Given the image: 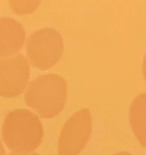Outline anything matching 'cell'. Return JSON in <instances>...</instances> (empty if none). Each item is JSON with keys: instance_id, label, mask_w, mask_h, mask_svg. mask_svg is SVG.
Instances as JSON below:
<instances>
[{"instance_id": "obj_11", "label": "cell", "mask_w": 146, "mask_h": 155, "mask_svg": "<svg viewBox=\"0 0 146 155\" xmlns=\"http://www.w3.org/2000/svg\"><path fill=\"white\" fill-rule=\"evenodd\" d=\"M113 155H132V154L128 153V151H121V153H116V154H113Z\"/></svg>"}, {"instance_id": "obj_5", "label": "cell", "mask_w": 146, "mask_h": 155, "mask_svg": "<svg viewBox=\"0 0 146 155\" xmlns=\"http://www.w3.org/2000/svg\"><path fill=\"white\" fill-rule=\"evenodd\" d=\"M29 80V63L23 54L0 59V96L16 97L24 92Z\"/></svg>"}, {"instance_id": "obj_12", "label": "cell", "mask_w": 146, "mask_h": 155, "mask_svg": "<svg viewBox=\"0 0 146 155\" xmlns=\"http://www.w3.org/2000/svg\"><path fill=\"white\" fill-rule=\"evenodd\" d=\"M0 155H5V150H4V147L1 144V140H0Z\"/></svg>"}, {"instance_id": "obj_4", "label": "cell", "mask_w": 146, "mask_h": 155, "mask_svg": "<svg viewBox=\"0 0 146 155\" xmlns=\"http://www.w3.org/2000/svg\"><path fill=\"white\" fill-rule=\"evenodd\" d=\"M92 133V116L87 108L72 114L64 124L58 139V155H78Z\"/></svg>"}, {"instance_id": "obj_10", "label": "cell", "mask_w": 146, "mask_h": 155, "mask_svg": "<svg viewBox=\"0 0 146 155\" xmlns=\"http://www.w3.org/2000/svg\"><path fill=\"white\" fill-rule=\"evenodd\" d=\"M10 155H40L37 153H11Z\"/></svg>"}, {"instance_id": "obj_6", "label": "cell", "mask_w": 146, "mask_h": 155, "mask_svg": "<svg viewBox=\"0 0 146 155\" xmlns=\"http://www.w3.org/2000/svg\"><path fill=\"white\" fill-rule=\"evenodd\" d=\"M25 42L23 25L13 18H0V57L12 56L21 51Z\"/></svg>"}, {"instance_id": "obj_3", "label": "cell", "mask_w": 146, "mask_h": 155, "mask_svg": "<svg viewBox=\"0 0 146 155\" xmlns=\"http://www.w3.org/2000/svg\"><path fill=\"white\" fill-rule=\"evenodd\" d=\"M64 44L62 35L52 28H43L30 34L27 41V56L37 69L52 68L62 57Z\"/></svg>"}, {"instance_id": "obj_7", "label": "cell", "mask_w": 146, "mask_h": 155, "mask_svg": "<svg viewBox=\"0 0 146 155\" xmlns=\"http://www.w3.org/2000/svg\"><path fill=\"white\" fill-rule=\"evenodd\" d=\"M129 122L139 144L146 148V92L133 99L129 107Z\"/></svg>"}, {"instance_id": "obj_1", "label": "cell", "mask_w": 146, "mask_h": 155, "mask_svg": "<svg viewBox=\"0 0 146 155\" xmlns=\"http://www.w3.org/2000/svg\"><path fill=\"white\" fill-rule=\"evenodd\" d=\"M1 134L5 144L13 153H30L40 145L43 127L34 113L27 109H14L7 113Z\"/></svg>"}, {"instance_id": "obj_9", "label": "cell", "mask_w": 146, "mask_h": 155, "mask_svg": "<svg viewBox=\"0 0 146 155\" xmlns=\"http://www.w3.org/2000/svg\"><path fill=\"white\" fill-rule=\"evenodd\" d=\"M142 74H144V78L146 80V54L144 57V62H142Z\"/></svg>"}, {"instance_id": "obj_2", "label": "cell", "mask_w": 146, "mask_h": 155, "mask_svg": "<svg viewBox=\"0 0 146 155\" xmlns=\"http://www.w3.org/2000/svg\"><path fill=\"white\" fill-rule=\"evenodd\" d=\"M66 96L68 87L65 79L57 74H46L30 82L24 99L39 116L52 119L63 110Z\"/></svg>"}, {"instance_id": "obj_8", "label": "cell", "mask_w": 146, "mask_h": 155, "mask_svg": "<svg viewBox=\"0 0 146 155\" xmlns=\"http://www.w3.org/2000/svg\"><path fill=\"white\" fill-rule=\"evenodd\" d=\"M11 10L17 15H30L33 13L41 0H8Z\"/></svg>"}]
</instances>
